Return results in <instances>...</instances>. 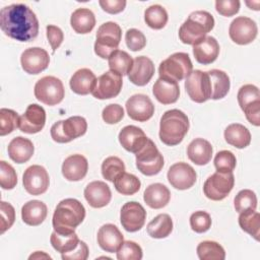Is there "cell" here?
<instances>
[{
    "label": "cell",
    "mask_w": 260,
    "mask_h": 260,
    "mask_svg": "<svg viewBox=\"0 0 260 260\" xmlns=\"http://www.w3.org/2000/svg\"><path fill=\"white\" fill-rule=\"evenodd\" d=\"M1 30L18 42H30L38 37L39 20L36 13L25 4L4 6L0 11Z\"/></svg>",
    "instance_id": "cell-1"
},
{
    "label": "cell",
    "mask_w": 260,
    "mask_h": 260,
    "mask_svg": "<svg viewBox=\"0 0 260 260\" xmlns=\"http://www.w3.org/2000/svg\"><path fill=\"white\" fill-rule=\"evenodd\" d=\"M85 208L80 201L74 198H66L58 203L53 214L54 231L61 234H71L83 221Z\"/></svg>",
    "instance_id": "cell-2"
},
{
    "label": "cell",
    "mask_w": 260,
    "mask_h": 260,
    "mask_svg": "<svg viewBox=\"0 0 260 260\" xmlns=\"http://www.w3.org/2000/svg\"><path fill=\"white\" fill-rule=\"evenodd\" d=\"M189 130L187 115L178 109L165 112L159 123V138L162 143L175 146L181 143Z\"/></svg>",
    "instance_id": "cell-3"
},
{
    "label": "cell",
    "mask_w": 260,
    "mask_h": 260,
    "mask_svg": "<svg viewBox=\"0 0 260 260\" xmlns=\"http://www.w3.org/2000/svg\"><path fill=\"white\" fill-rule=\"evenodd\" d=\"M214 27V18L208 11L192 12L179 28V39L183 44L195 45L203 40Z\"/></svg>",
    "instance_id": "cell-4"
},
{
    "label": "cell",
    "mask_w": 260,
    "mask_h": 260,
    "mask_svg": "<svg viewBox=\"0 0 260 260\" xmlns=\"http://www.w3.org/2000/svg\"><path fill=\"white\" fill-rule=\"evenodd\" d=\"M192 69L193 65L189 55L184 52H178L160 62L158 74L159 78L178 82L187 78L192 72Z\"/></svg>",
    "instance_id": "cell-5"
},
{
    "label": "cell",
    "mask_w": 260,
    "mask_h": 260,
    "mask_svg": "<svg viewBox=\"0 0 260 260\" xmlns=\"http://www.w3.org/2000/svg\"><path fill=\"white\" fill-rule=\"evenodd\" d=\"M121 37L122 30L118 23L113 21L103 23L96 31L94 53L103 59H108L114 51L118 50Z\"/></svg>",
    "instance_id": "cell-6"
},
{
    "label": "cell",
    "mask_w": 260,
    "mask_h": 260,
    "mask_svg": "<svg viewBox=\"0 0 260 260\" xmlns=\"http://www.w3.org/2000/svg\"><path fill=\"white\" fill-rule=\"evenodd\" d=\"M87 122L81 116H72L61 120L51 127V137L58 143H67L85 134Z\"/></svg>",
    "instance_id": "cell-7"
},
{
    "label": "cell",
    "mask_w": 260,
    "mask_h": 260,
    "mask_svg": "<svg viewBox=\"0 0 260 260\" xmlns=\"http://www.w3.org/2000/svg\"><path fill=\"white\" fill-rule=\"evenodd\" d=\"M136 168L145 176L158 174L164 167L162 154L158 151L154 142L147 139L146 143L135 153Z\"/></svg>",
    "instance_id": "cell-8"
},
{
    "label": "cell",
    "mask_w": 260,
    "mask_h": 260,
    "mask_svg": "<svg viewBox=\"0 0 260 260\" xmlns=\"http://www.w3.org/2000/svg\"><path fill=\"white\" fill-rule=\"evenodd\" d=\"M35 96L41 103L55 106L61 103L65 95L62 81L55 76H44L35 84Z\"/></svg>",
    "instance_id": "cell-9"
},
{
    "label": "cell",
    "mask_w": 260,
    "mask_h": 260,
    "mask_svg": "<svg viewBox=\"0 0 260 260\" xmlns=\"http://www.w3.org/2000/svg\"><path fill=\"white\" fill-rule=\"evenodd\" d=\"M235 185V177L233 172H215L208 177L203 185L204 195L213 201L224 199L233 190Z\"/></svg>",
    "instance_id": "cell-10"
},
{
    "label": "cell",
    "mask_w": 260,
    "mask_h": 260,
    "mask_svg": "<svg viewBox=\"0 0 260 260\" xmlns=\"http://www.w3.org/2000/svg\"><path fill=\"white\" fill-rule=\"evenodd\" d=\"M185 88L189 98L195 103H204L211 98V84L207 72L192 71L186 78Z\"/></svg>",
    "instance_id": "cell-11"
},
{
    "label": "cell",
    "mask_w": 260,
    "mask_h": 260,
    "mask_svg": "<svg viewBox=\"0 0 260 260\" xmlns=\"http://www.w3.org/2000/svg\"><path fill=\"white\" fill-rule=\"evenodd\" d=\"M122 85V75L110 70L96 78V83L91 94L99 100L113 99L120 93Z\"/></svg>",
    "instance_id": "cell-12"
},
{
    "label": "cell",
    "mask_w": 260,
    "mask_h": 260,
    "mask_svg": "<svg viewBox=\"0 0 260 260\" xmlns=\"http://www.w3.org/2000/svg\"><path fill=\"white\" fill-rule=\"evenodd\" d=\"M25 191L30 195H41L48 190L50 179L46 169L40 165L28 167L22 176Z\"/></svg>",
    "instance_id": "cell-13"
},
{
    "label": "cell",
    "mask_w": 260,
    "mask_h": 260,
    "mask_svg": "<svg viewBox=\"0 0 260 260\" xmlns=\"http://www.w3.org/2000/svg\"><path fill=\"white\" fill-rule=\"evenodd\" d=\"M258 32L256 22L249 17H236L230 24L229 35L232 41L238 45H248L252 43Z\"/></svg>",
    "instance_id": "cell-14"
},
{
    "label": "cell",
    "mask_w": 260,
    "mask_h": 260,
    "mask_svg": "<svg viewBox=\"0 0 260 260\" xmlns=\"http://www.w3.org/2000/svg\"><path fill=\"white\" fill-rule=\"evenodd\" d=\"M146 219V211L144 207L136 201L125 203L120 212V220L122 226L130 233L137 232L142 229Z\"/></svg>",
    "instance_id": "cell-15"
},
{
    "label": "cell",
    "mask_w": 260,
    "mask_h": 260,
    "mask_svg": "<svg viewBox=\"0 0 260 260\" xmlns=\"http://www.w3.org/2000/svg\"><path fill=\"white\" fill-rule=\"evenodd\" d=\"M22 69L28 74H39L48 68L50 56L45 49L32 47L24 50L20 56Z\"/></svg>",
    "instance_id": "cell-16"
},
{
    "label": "cell",
    "mask_w": 260,
    "mask_h": 260,
    "mask_svg": "<svg viewBox=\"0 0 260 260\" xmlns=\"http://www.w3.org/2000/svg\"><path fill=\"white\" fill-rule=\"evenodd\" d=\"M167 176L169 183L179 190H187L191 188L197 179L195 170L190 165L183 161L171 166Z\"/></svg>",
    "instance_id": "cell-17"
},
{
    "label": "cell",
    "mask_w": 260,
    "mask_h": 260,
    "mask_svg": "<svg viewBox=\"0 0 260 260\" xmlns=\"http://www.w3.org/2000/svg\"><path fill=\"white\" fill-rule=\"evenodd\" d=\"M125 107L128 116L138 122H146L154 114V105L147 95L142 93L130 96Z\"/></svg>",
    "instance_id": "cell-18"
},
{
    "label": "cell",
    "mask_w": 260,
    "mask_h": 260,
    "mask_svg": "<svg viewBox=\"0 0 260 260\" xmlns=\"http://www.w3.org/2000/svg\"><path fill=\"white\" fill-rule=\"evenodd\" d=\"M46 124V111L37 104H30L19 118L20 131L27 134L40 132Z\"/></svg>",
    "instance_id": "cell-19"
},
{
    "label": "cell",
    "mask_w": 260,
    "mask_h": 260,
    "mask_svg": "<svg viewBox=\"0 0 260 260\" xmlns=\"http://www.w3.org/2000/svg\"><path fill=\"white\" fill-rule=\"evenodd\" d=\"M153 62L146 56H138L133 60V65L128 73L129 80L138 86L146 85L154 74Z\"/></svg>",
    "instance_id": "cell-20"
},
{
    "label": "cell",
    "mask_w": 260,
    "mask_h": 260,
    "mask_svg": "<svg viewBox=\"0 0 260 260\" xmlns=\"http://www.w3.org/2000/svg\"><path fill=\"white\" fill-rule=\"evenodd\" d=\"M84 198L91 207L102 208L111 201V189L103 181H92L84 189Z\"/></svg>",
    "instance_id": "cell-21"
},
{
    "label": "cell",
    "mask_w": 260,
    "mask_h": 260,
    "mask_svg": "<svg viewBox=\"0 0 260 260\" xmlns=\"http://www.w3.org/2000/svg\"><path fill=\"white\" fill-rule=\"evenodd\" d=\"M96 239L99 246L108 253L117 252L124 242L122 233L115 224L112 223L102 225L98 231Z\"/></svg>",
    "instance_id": "cell-22"
},
{
    "label": "cell",
    "mask_w": 260,
    "mask_h": 260,
    "mask_svg": "<svg viewBox=\"0 0 260 260\" xmlns=\"http://www.w3.org/2000/svg\"><path fill=\"white\" fill-rule=\"evenodd\" d=\"M120 144L130 152L134 154L146 143L148 137L143 130L134 125L125 126L119 133Z\"/></svg>",
    "instance_id": "cell-23"
},
{
    "label": "cell",
    "mask_w": 260,
    "mask_h": 260,
    "mask_svg": "<svg viewBox=\"0 0 260 260\" xmlns=\"http://www.w3.org/2000/svg\"><path fill=\"white\" fill-rule=\"evenodd\" d=\"M88 171V162L82 154H72L65 158L62 165V175L71 182L82 180Z\"/></svg>",
    "instance_id": "cell-24"
},
{
    "label": "cell",
    "mask_w": 260,
    "mask_h": 260,
    "mask_svg": "<svg viewBox=\"0 0 260 260\" xmlns=\"http://www.w3.org/2000/svg\"><path fill=\"white\" fill-rule=\"evenodd\" d=\"M219 54V45L215 38L205 37L203 40L193 45V55L196 61L203 65L213 63Z\"/></svg>",
    "instance_id": "cell-25"
},
{
    "label": "cell",
    "mask_w": 260,
    "mask_h": 260,
    "mask_svg": "<svg viewBox=\"0 0 260 260\" xmlns=\"http://www.w3.org/2000/svg\"><path fill=\"white\" fill-rule=\"evenodd\" d=\"M152 93L160 104L170 105L178 101L180 95V87L176 81L158 78L153 84Z\"/></svg>",
    "instance_id": "cell-26"
},
{
    "label": "cell",
    "mask_w": 260,
    "mask_h": 260,
    "mask_svg": "<svg viewBox=\"0 0 260 260\" xmlns=\"http://www.w3.org/2000/svg\"><path fill=\"white\" fill-rule=\"evenodd\" d=\"M9 157L16 164H24L30 159L34 154L35 147L32 142L22 136L14 137L7 147Z\"/></svg>",
    "instance_id": "cell-27"
},
{
    "label": "cell",
    "mask_w": 260,
    "mask_h": 260,
    "mask_svg": "<svg viewBox=\"0 0 260 260\" xmlns=\"http://www.w3.org/2000/svg\"><path fill=\"white\" fill-rule=\"evenodd\" d=\"M96 83L94 73L88 68H81L77 70L70 78L69 84L72 91L77 94L85 95L91 93Z\"/></svg>",
    "instance_id": "cell-28"
},
{
    "label": "cell",
    "mask_w": 260,
    "mask_h": 260,
    "mask_svg": "<svg viewBox=\"0 0 260 260\" xmlns=\"http://www.w3.org/2000/svg\"><path fill=\"white\" fill-rule=\"evenodd\" d=\"M212 146L209 141L203 138H195L187 147V155L197 166L208 164L212 157Z\"/></svg>",
    "instance_id": "cell-29"
},
{
    "label": "cell",
    "mask_w": 260,
    "mask_h": 260,
    "mask_svg": "<svg viewBox=\"0 0 260 260\" xmlns=\"http://www.w3.org/2000/svg\"><path fill=\"white\" fill-rule=\"evenodd\" d=\"M143 199L150 208L159 209L169 203L171 199V192L164 184H150L144 191Z\"/></svg>",
    "instance_id": "cell-30"
},
{
    "label": "cell",
    "mask_w": 260,
    "mask_h": 260,
    "mask_svg": "<svg viewBox=\"0 0 260 260\" xmlns=\"http://www.w3.org/2000/svg\"><path fill=\"white\" fill-rule=\"evenodd\" d=\"M47 205L40 200H30L21 208V218L24 223L32 226L40 225L47 217Z\"/></svg>",
    "instance_id": "cell-31"
},
{
    "label": "cell",
    "mask_w": 260,
    "mask_h": 260,
    "mask_svg": "<svg viewBox=\"0 0 260 260\" xmlns=\"http://www.w3.org/2000/svg\"><path fill=\"white\" fill-rule=\"evenodd\" d=\"M70 23L75 32L88 34L95 25V16L88 8H77L71 14Z\"/></svg>",
    "instance_id": "cell-32"
},
{
    "label": "cell",
    "mask_w": 260,
    "mask_h": 260,
    "mask_svg": "<svg viewBox=\"0 0 260 260\" xmlns=\"http://www.w3.org/2000/svg\"><path fill=\"white\" fill-rule=\"evenodd\" d=\"M224 139L236 148H245L251 142V133L244 125L234 123L225 128Z\"/></svg>",
    "instance_id": "cell-33"
},
{
    "label": "cell",
    "mask_w": 260,
    "mask_h": 260,
    "mask_svg": "<svg viewBox=\"0 0 260 260\" xmlns=\"http://www.w3.org/2000/svg\"><path fill=\"white\" fill-rule=\"evenodd\" d=\"M210 84H211V98L212 100L223 99L231 87V81L229 75L219 69H211L207 71Z\"/></svg>",
    "instance_id": "cell-34"
},
{
    "label": "cell",
    "mask_w": 260,
    "mask_h": 260,
    "mask_svg": "<svg viewBox=\"0 0 260 260\" xmlns=\"http://www.w3.org/2000/svg\"><path fill=\"white\" fill-rule=\"evenodd\" d=\"M146 230L151 238H167L173 231V220L169 214L160 213L148 222Z\"/></svg>",
    "instance_id": "cell-35"
},
{
    "label": "cell",
    "mask_w": 260,
    "mask_h": 260,
    "mask_svg": "<svg viewBox=\"0 0 260 260\" xmlns=\"http://www.w3.org/2000/svg\"><path fill=\"white\" fill-rule=\"evenodd\" d=\"M108 65L111 71L117 72L122 76L128 75L133 65V59L127 52L116 50L108 58Z\"/></svg>",
    "instance_id": "cell-36"
},
{
    "label": "cell",
    "mask_w": 260,
    "mask_h": 260,
    "mask_svg": "<svg viewBox=\"0 0 260 260\" xmlns=\"http://www.w3.org/2000/svg\"><path fill=\"white\" fill-rule=\"evenodd\" d=\"M239 224L241 229L259 241L260 235V214L254 209H248L240 212Z\"/></svg>",
    "instance_id": "cell-37"
},
{
    "label": "cell",
    "mask_w": 260,
    "mask_h": 260,
    "mask_svg": "<svg viewBox=\"0 0 260 260\" xmlns=\"http://www.w3.org/2000/svg\"><path fill=\"white\" fill-rule=\"evenodd\" d=\"M50 242L57 252L63 254L74 250L79 243V239L75 232L71 234H61L54 231L50 237Z\"/></svg>",
    "instance_id": "cell-38"
},
{
    "label": "cell",
    "mask_w": 260,
    "mask_h": 260,
    "mask_svg": "<svg viewBox=\"0 0 260 260\" xmlns=\"http://www.w3.org/2000/svg\"><path fill=\"white\" fill-rule=\"evenodd\" d=\"M198 258L200 260H223L225 252L222 246L214 241H203L196 249Z\"/></svg>",
    "instance_id": "cell-39"
},
{
    "label": "cell",
    "mask_w": 260,
    "mask_h": 260,
    "mask_svg": "<svg viewBox=\"0 0 260 260\" xmlns=\"http://www.w3.org/2000/svg\"><path fill=\"white\" fill-rule=\"evenodd\" d=\"M167 10L158 4H154L146 8L144 11V20L146 24L153 29H161L168 22Z\"/></svg>",
    "instance_id": "cell-40"
},
{
    "label": "cell",
    "mask_w": 260,
    "mask_h": 260,
    "mask_svg": "<svg viewBox=\"0 0 260 260\" xmlns=\"http://www.w3.org/2000/svg\"><path fill=\"white\" fill-rule=\"evenodd\" d=\"M115 189L122 195H133L139 191L141 183L140 180L133 174L123 173L114 182Z\"/></svg>",
    "instance_id": "cell-41"
},
{
    "label": "cell",
    "mask_w": 260,
    "mask_h": 260,
    "mask_svg": "<svg viewBox=\"0 0 260 260\" xmlns=\"http://www.w3.org/2000/svg\"><path fill=\"white\" fill-rule=\"evenodd\" d=\"M124 172L125 165L118 156H109L102 164V175L110 182H114Z\"/></svg>",
    "instance_id": "cell-42"
},
{
    "label": "cell",
    "mask_w": 260,
    "mask_h": 260,
    "mask_svg": "<svg viewBox=\"0 0 260 260\" xmlns=\"http://www.w3.org/2000/svg\"><path fill=\"white\" fill-rule=\"evenodd\" d=\"M19 118L15 111L2 108L0 110V135L4 136L13 132L19 126Z\"/></svg>",
    "instance_id": "cell-43"
},
{
    "label": "cell",
    "mask_w": 260,
    "mask_h": 260,
    "mask_svg": "<svg viewBox=\"0 0 260 260\" xmlns=\"http://www.w3.org/2000/svg\"><path fill=\"white\" fill-rule=\"evenodd\" d=\"M234 206L239 213L248 209L255 210L257 208V196L250 189L241 190L234 199Z\"/></svg>",
    "instance_id": "cell-44"
},
{
    "label": "cell",
    "mask_w": 260,
    "mask_h": 260,
    "mask_svg": "<svg viewBox=\"0 0 260 260\" xmlns=\"http://www.w3.org/2000/svg\"><path fill=\"white\" fill-rule=\"evenodd\" d=\"M237 99L240 108L244 110L247 106L255 102H260L259 88L254 84H245L239 89Z\"/></svg>",
    "instance_id": "cell-45"
},
{
    "label": "cell",
    "mask_w": 260,
    "mask_h": 260,
    "mask_svg": "<svg viewBox=\"0 0 260 260\" xmlns=\"http://www.w3.org/2000/svg\"><path fill=\"white\" fill-rule=\"evenodd\" d=\"M116 253L119 260H140L142 258L141 247L133 241H124Z\"/></svg>",
    "instance_id": "cell-46"
},
{
    "label": "cell",
    "mask_w": 260,
    "mask_h": 260,
    "mask_svg": "<svg viewBox=\"0 0 260 260\" xmlns=\"http://www.w3.org/2000/svg\"><path fill=\"white\" fill-rule=\"evenodd\" d=\"M17 184V175L14 168L5 160L0 161V185L4 190H11Z\"/></svg>",
    "instance_id": "cell-47"
},
{
    "label": "cell",
    "mask_w": 260,
    "mask_h": 260,
    "mask_svg": "<svg viewBox=\"0 0 260 260\" xmlns=\"http://www.w3.org/2000/svg\"><path fill=\"white\" fill-rule=\"evenodd\" d=\"M237 159L235 154L230 150L218 151L214 157V167L217 172H233L236 168Z\"/></svg>",
    "instance_id": "cell-48"
},
{
    "label": "cell",
    "mask_w": 260,
    "mask_h": 260,
    "mask_svg": "<svg viewBox=\"0 0 260 260\" xmlns=\"http://www.w3.org/2000/svg\"><path fill=\"white\" fill-rule=\"evenodd\" d=\"M190 226L198 234L207 232L211 226V217L209 213L205 211H195L190 216Z\"/></svg>",
    "instance_id": "cell-49"
},
{
    "label": "cell",
    "mask_w": 260,
    "mask_h": 260,
    "mask_svg": "<svg viewBox=\"0 0 260 260\" xmlns=\"http://www.w3.org/2000/svg\"><path fill=\"white\" fill-rule=\"evenodd\" d=\"M125 42L127 47L133 51H140L146 45V38L140 30L136 28H130L126 31L125 35Z\"/></svg>",
    "instance_id": "cell-50"
},
{
    "label": "cell",
    "mask_w": 260,
    "mask_h": 260,
    "mask_svg": "<svg viewBox=\"0 0 260 260\" xmlns=\"http://www.w3.org/2000/svg\"><path fill=\"white\" fill-rule=\"evenodd\" d=\"M0 210H1V234H4L14 223L15 210L10 203L5 201H1Z\"/></svg>",
    "instance_id": "cell-51"
},
{
    "label": "cell",
    "mask_w": 260,
    "mask_h": 260,
    "mask_svg": "<svg viewBox=\"0 0 260 260\" xmlns=\"http://www.w3.org/2000/svg\"><path fill=\"white\" fill-rule=\"evenodd\" d=\"M102 117L107 124H117L123 119L124 110L118 104H110L104 108Z\"/></svg>",
    "instance_id": "cell-52"
},
{
    "label": "cell",
    "mask_w": 260,
    "mask_h": 260,
    "mask_svg": "<svg viewBox=\"0 0 260 260\" xmlns=\"http://www.w3.org/2000/svg\"><path fill=\"white\" fill-rule=\"evenodd\" d=\"M215 9L222 16H233L240 10L239 0H217L215 1Z\"/></svg>",
    "instance_id": "cell-53"
},
{
    "label": "cell",
    "mask_w": 260,
    "mask_h": 260,
    "mask_svg": "<svg viewBox=\"0 0 260 260\" xmlns=\"http://www.w3.org/2000/svg\"><path fill=\"white\" fill-rule=\"evenodd\" d=\"M46 30H47L48 41H49L51 48L53 50V53H54L62 44V42L64 40V34L60 27L53 25V24L47 25Z\"/></svg>",
    "instance_id": "cell-54"
},
{
    "label": "cell",
    "mask_w": 260,
    "mask_h": 260,
    "mask_svg": "<svg viewBox=\"0 0 260 260\" xmlns=\"http://www.w3.org/2000/svg\"><path fill=\"white\" fill-rule=\"evenodd\" d=\"M88 247L83 241H79L77 247L68 252L61 254L63 260H86L88 257Z\"/></svg>",
    "instance_id": "cell-55"
},
{
    "label": "cell",
    "mask_w": 260,
    "mask_h": 260,
    "mask_svg": "<svg viewBox=\"0 0 260 260\" xmlns=\"http://www.w3.org/2000/svg\"><path fill=\"white\" fill-rule=\"evenodd\" d=\"M100 6L102 9L110 14H117L124 10L126 6L125 0H100Z\"/></svg>",
    "instance_id": "cell-56"
},
{
    "label": "cell",
    "mask_w": 260,
    "mask_h": 260,
    "mask_svg": "<svg viewBox=\"0 0 260 260\" xmlns=\"http://www.w3.org/2000/svg\"><path fill=\"white\" fill-rule=\"evenodd\" d=\"M247 120L254 126L260 125V102H255L247 106L244 110Z\"/></svg>",
    "instance_id": "cell-57"
},
{
    "label": "cell",
    "mask_w": 260,
    "mask_h": 260,
    "mask_svg": "<svg viewBox=\"0 0 260 260\" xmlns=\"http://www.w3.org/2000/svg\"><path fill=\"white\" fill-rule=\"evenodd\" d=\"M42 259V258H49V259H51V256H49L48 254H45L44 252H40V251H37L35 254H31L30 256H29V259Z\"/></svg>",
    "instance_id": "cell-58"
},
{
    "label": "cell",
    "mask_w": 260,
    "mask_h": 260,
    "mask_svg": "<svg viewBox=\"0 0 260 260\" xmlns=\"http://www.w3.org/2000/svg\"><path fill=\"white\" fill-rule=\"evenodd\" d=\"M246 4L250 7V9H254V10H259V5L260 2L259 1H246Z\"/></svg>",
    "instance_id": "cell-59"
}]
</instances>
